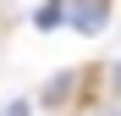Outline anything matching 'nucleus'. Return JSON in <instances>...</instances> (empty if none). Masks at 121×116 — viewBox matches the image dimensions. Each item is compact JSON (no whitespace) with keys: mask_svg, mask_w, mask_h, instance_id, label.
<instances>
[{"mask_svg":"<svg viewBox=\"0 0 121 116\" xmlns=\"http://www.w3.org/2000/svg\"><path fill=\"white\" fill-rule=\"evenodd\" d=\"M110 17V0H77V6H66V22H77L83 33H99Z\"/></svg>","mask_w":121,"mask_h":116,"instance_id":"1","label":"nucleus"},{"mask_svg":"<svg viewBox=\"0 0 121 116\" xmlns=\"http://www.w3.org/2000/svg\"><path fill=\"white\" fill-rule=\"evenodd\" d=\"M72 83H77V72H60L55 83L44 88V105H60V100H66V94H72Z\"/></svg>","mask_w":121,"mask_h":116,"instance_id":"2","label":"nucleus"},{"mask_svg":"<svg viewBox=\"0 0 121 116\" xmlns=\"http://www.w3.org/2000/svg\"><path fill=\"white\" fill-rule=\"evenodd\" d=\"M39 28H55V22H66V0H50V6H39V17H33Z\"/></svg>","mask_w":121,"mask_h":116,"instance_id":"3","label":"nucleus"},{"mask_svg":"<svg viewBox=\"0 0 121 116\" xmlns=\"http://www.w3.org/2000/svg\"><path fill=\"white\" fill-rule=\"evenodd\" d=\"M0 116H28V100H11V105L0 111Z\"/></svg>","mask_w":121,"mask_h":116,"instance_id":"4","label":"nucleus"},{"mask_svg":"<svg viewBox=\"0 0 121 116\" xmlns=\"http://www.w3.org/2000/svg\"><path fill=\"white\" fill-rule=\"evenodd\" d=\"M116 88H121V61H116Z\"/></svg>","mask_w":121,"mask_h":116,"instance_id":"5","label":"nucleus"}]
</instances>
